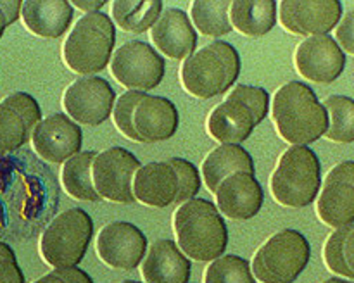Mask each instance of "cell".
<instances>
[{
	"label": "cell",
	"instance_id": "cell-1",
	"mask_svg": "<svg viewBox=\"0 0 354 283\" xmlns=\"http://www.w3.org/2000/svg\"><path fill=\"white\" fill-rule=\"evenodd\" d=\"M272 116L282 140L308 147L330 126V117L324 104L310 85L301 81L286 83L277 90L272 104Z\"/></svg>",
	"mask_w": 354,
	"mask_h": 283
},
{
	"label": "cell",
	"instance_id": "cell-2",
	"mask_svg": "<svg viewBox=\"0 0 354 283\" xmlns=\"http://www.w3.org/2000/svg\"><path fill=\"white\" fill-rule=\"evenodd\" d=\"M173 230L178 247L194 261L213 262L227 251V223L211 200L192 199L180 206L173 214Z\"/></svg>",
	"mask_w": 354,
	"mask_h": 283
},
{
	"label": "cell",
	"instance_id": "cell-3",
	"mask_svg": "<svg viewBox=\"0 0 354 283\" xmlns=\"http://www.w3.org/2000/svg\"><path fill=\"white\" fill-rule=\"evenodd\" d=\"M270 110V95L261 86L235 85L207 117V133L221 145H241Z\"/></svg>",
	"mask_w": 354,
	"mask_h": 283
},
{
	"label": "cell",
	"instance_id": "cell-4",
	"mask_svg": "<svg viewBox=\"0 0 354 283\" xmlns=\"http://www.w3.org/2000/svg\"><path fill=\"white\" fill-rule=\"evenodd\" d=\"M241 75V55L227 41H211L194 52L182 66V85L197 99L223 95Z\"/></svg>",
	"mask_w": 354,
	"mask_h": 283
},
{
	"label": "cell",
	"instance_id": "cell-5",
	"mask_svg": "<svg viewBox=\"0 0 354 283\" xmlns=\"http://www.w3.org/2000/svg\"><path fill=\"white\" fill-rule=\"evenodd\" d=\"M116 45L114 21L104 12H92L76 21L62 45L66 66L78 75H95L113 61Z\"/></svg>",
	"mask_w": 354,
	"mask_h": 283
},
{
	"label": "cell",
	"instance_id": "cell-6",
	"mask_svg": "<svg viewBox=\"0 0 354 283\" xmlns=\"http://www.w3.org/2000/svg\"><path fill=\"white\" fill-rule=\"evenodd\" d=\"M322 188V166L310 147L292 145L279 159L270 178L272 195L280 206L306 207L315 202Z\"/></svg>",
	"mask_w": 354,
	"mask_h": 283
},
{
	"label": "cell",
	"instance_id": "cell-7",
	"mask_svg": "<svg viewBox=\"0 0 354 283\" xmlns=\"http://www.w3.org/2000/svg\"><path fill=\"white\" fill-rule=\"evenodd\" d=\"M93 237V221L86 211L75 207L54 217L40 238V254L54 269L76 268Z\"/></svg>",
	"mask_w": 354,
	"mask_h": 283
},
{
	"label": "cell",
	"instance_id": "cell-8",
	"mask_svg": "<svg viewBox=\"0 0 354 283\" xmlns=\"http://www.w3.org/2000/svg\"><path fill=\"white\" fill-rule=\"evenodd\" d=\"M310 255V242L303 233L282 230L256 251L251 268L261 283H292L306 269Z\"/></svg>",
	"mask_w": 354,
	"mask_h": 283
},
{
	"label": "cell",
	"instance_id": "cell-9",
	"mask_svg": "<svg viewBox=\"0 0 354 283\" xmlns=\"http://www.w3.org/2000/svg\"><path fill=\"white\" fill-rule=\"evenodd\" d=\"M111 72L114 79L128 90L145 92L156 88L165 79L166 62L165 57L145 41H128L114 52Z\"/></svg>",
	"mask_w": 354,
	"mask_h": 283
},
{
	"label": "cell",
	"instance_id": "cell-10",
	"mask_svg": "<svg viewBox=\"0 0 354 283\" xmlns=\"http://www.w3.org/2000/svg\"><path fill=\"white\" fill-rule=\"evenodd\" d=\"M142 168L137 155L123 147H111L97 154L92 168L93 185L100 199L116 204L137 202L133 178Z\"/></svg>",
	"mask_w": 354,
	"mask_h": 283
},
{
	"label": "cell",
	"instance_id": "cell-11",
	"mask_svg": "<svg viewBox=\"0 0 354 283\" xmlns=\"http://www.w3.org/2000/svg\"><path fill=\"white\" fill-rule=\"evenodd\" d=\"M62 106L73 121L88 126H99L109 119L116 106L114 88L99 76H85L66 88Z\"/></svg>",
	"mask_w": 354,
	"mask_h": 283
},
{
	"label": "cell",
	"instance_id": "cell-12",
	"mask_svg": "<svg viewBox=\"0 0 354 283\" xmlns=\"http://www.w3.org/2000/svg\"><path fill=\"white\" fill-rule=\"evenodd\" d=\"M317 214L327 226L346 228L354 223V161L328 171L317 202Z\"/></svg>",
	"mask_w": 354,
	"mask_h": 283
},
{
	"label": "cell",
	"instance_id": "cell-13",
	"mask_svg": "<svg viewBox=\"0 0 354 283\" xmlns=\"http://www.w3.org/2000/svg\"><path fill=\"white\" fill-rule=\"evenodd\" d=\"M342 3L339 0H283L280 23L289 33L299 37H324L339 26Z\"/></svg>",
	"mask_w": 354,
	"mask_h": 283
},
{
	"label": "cell",
	"instance_id": "cell-14",
	"mask_svg": "<svg viewBox=\"0 0 354 283\" xmlns=\"http://www.w3.org/2000/svg\"><path fill=\"white\" fill-rule=\"evenodd\" d=\"M97 254L100 261L114 269L137 268L147 255V238L140 228L127 221L106 224L97 235Z\"/></svg>",
	"mask_w": 354,
	"mask_h": 283
},
{
	"label": "cell",
	"instance_id": "cell-15",
	"mask_svg": "<svg viewBox=\"0 0 354 283\" xmlns=\"http://www.w3.org/2000/svg\"><path fill=\"white\" fill-rule=\"evenodd\" d=\"M41 109L26 92H14L0 102V155L17 150L33 137Z\"/></svg>",
	"mask_w": 354,
	"mask_h": 283
},
{
	"label": "cell",
	"instance_id": "cell-16",
	"mask_svg": "<svg viewBox=\"0 0 354 283\" xmlns=\"http://www.w3.org/2000/svg\"><path fill=\"white\" fill-rule=\"evenodd\" d=\"M294 64L304 79L313 83H334L346 68V55L337 40L328 35L301 41L294 54Z\"/></svg>",
	"mask_w": 354,
	"mask_h": 283
},
{
	"label": "cell",
	"instance_id": "cell-17",
	"mask_svg": "<svg viewBox=\"0 0 354 283\" xmlns=\"http://www.w3.org/2000/svg\"><path fill=\"white\" fill-rule=\"evenodd\" d=\"M31 142L41 159L52 164H61L82 152L83 131L68 114L57 113L40 121Z\"/></svg>",
	"mask_w": 354,
	"mask_h": 283
},
{
	"label": "cell",
	"instance_id": "cell-18",
	"mask_svg": "<svg viewBox=\"0 0 354 283\" xmlns=\"http://www.w3.org/2000/svg\"><path fill=\"white\" fill-rule=\"evenodd\" d=\"M216 195V206L221 214L235 221H245L254 217L265 202V192L254 175L245 171L234 173L220 185Z\"/></svg>",
	"mask_w": 354,
	"mask_h": 283
},
{
	"label": "cell",
	"instance_id": "cell-19",
	"mask_svg": "<svg viewBox=\"0 0 354 283\" xmlns=\"http://www.w3.org/2000/svg\"><path fill=\"white\" fill-rule=\"evenodd\" d=\"M152 43L171 59H187L197 47V33L189 14L178 7L165 9L151 30Z\"/></svg>",
	"mask_w": 354,
	"mask_h": 283
},
{
	"label": "cell",
	"instance_id": "cell-20",
	"mask_svg": "<svg viewBox=\"0 0 354 283\" xmlns=\"http://www.w3.org/2000/svg\"><path fill=\"white\" fill-rule=\"evenodd\" d=\"M133 124L142 144L169 140L178 130V109L171 100L147 93L135 107Z\"/></svg>",
	"mask_w": 354,
	"mask_h": 283
},
{
	"label": "cell",
	"instance_id": "cell-21",
	"mask_svg": "<svg viewBox=\"0 0 354 283\" xmlns=\"http://www.w3.org/2000/svg\"><path fill=\"white\" fill-rule=\"evenodd\" d=\"M192 262L178 244L168 238L154 242L142 262L145 283H189Z\"/></svg>",
	"mask_w": 354,
	"mask_h": 283
},
{
	"label": "cell",
	"instance_id": "cell-22",
	"mask_svg": "<svg viewBox=\"0 0 354 283\" xmlns=\"http://www.w3.org/2000/svg\"><path fill=\"white\" fill-rule=\"evenodd\" d=\"M180 183L175 168L166 162H149L133 178V193L138 202L151 207H168L176 202Z\"/></svg>",
	"mask_w": 354,
	"mask_h": 283
},
{
	"label": "cell",
	"instance_id": "cell-23",
	"mask_svg": "<svg viewBox=\"0 0 354 283\" xmlns=\"http://www.w3.org/2000/svg\"><path fill=\"white\" fill-rule=\"evenodd\" d=\"M21 17L28 31L40 38H59L71 26L75 9L68 0H26Z\"/></svg>",
	"mask_w": 354,
	"mask_h": 283
},
{
	"label": "cell",
	"instance_id": "cell-24",
	"mask_svg": "<svg viewBox=\"0 0 354 283\" xmlns=\"http://www.w3.org/2000/svg\"><path fill=\"white\" fill-rule=\"evenodd\" d=\"M245 171L254 175V161L251 154L241 145H220L203 162V178L213 193L218 192L221 183L234 173Z\"/></svg>",
	"mask_w": 354,
	"mask_h": 283
},
{
	"label": "cell",
	"instance_id": "cell-25",
	"mask_svg": "<svg viewBox=\"0 0 354 283\" xmlns=\"http://www.w3.org/2000/svg\"><path fill=\"white\" fill-rule=\"evenodd\" d=\"M275 0H235L230 7L232 26L245 37H265L277 24Z\"/></svg>",
	"mask_w": 354,
	"mask_h": 283
},
{
	"label": "cell",
	"instance_id": "cell-26",
	"mask_svg": "<svg viewBox=\"0 0 354 283\" xmlns=\"http://www.w3.org/2000/svg\"><path fill=\"white\" fill-rule=\"evenodd\" d=\"M111 12L118 26L128 33L140 35L154 28L165 12V3L161 0H116Z\"/></svg>",
	"mask_w": 354,
	"mask_h": 283
},
{
	"label": "cell",
	"instance_id": "cell-27",
	"mask_svg": "<svg viewBox=\"0 0 354 283\" xmlns=\"http://www.w3.org/2000/svg\"><path fill=\"white\" fill-rule=\"evenodd\" d=\"M95 157L97 154L93 150L80 152V154L73 155L62 166V186H64V190L73 199L85 200V202H97V200H100V195L97 193L95 185H93L92 176Z\"/></svg>",
	"mask_w": 354,
	"mask_h": 283
},
{
	"label": "cell",
	"instance_id": "cell-28",
	"mask_svg": "<svg viewBox=\"0 0 354 283\" xmlns=\"http://www.w3.org/2000/svg\"><path fill=\"white\" fill-rule=\"evenodd\" d=\"M230 7V0H196L190 7L194 28H197L204 37L220 38L228 35L234 30Z\"/></svg>",
	"mask_w": 354,
	"mask_h": 283
},
{
	"label": "cell",
	"instance_id": "cell-29",
	"mask_svg": "<svg viewBox=\"0 0 354 283\" xmlns=\"http://www.w3.org/2000/svg\"><path fill=\"white\" fill-rule=\"evenodd\" d=\"M330 117L327 138L337 144L354 142V100L344 95H332L324 102Z\"/></svg>",
	"mask_w": 354,
	"mask_h": 283
},
{
	"label": "cell",
	"instance_id": "cell-30",
	"mask_svg": "<svg viewBox=\"0 0 354 283\" xmlns=\"http://www.w3.org/2000/svg\"><path fill=\"white\" fill-rule=\"evenodd\" d=\"M204 283H256V278L251 262L241 255L228 254L207 266Z\"/></svg>",
	"mask_w": 354,
	"mask_h": 283
},
{
	"label": "cell",
	"instance_id": "cell-31",
	"mask_svg": "<svg viewBox=\"0 0 354 283\" xmlns=\"http://www.w3.org/2000/svg\"><path fill=\"white\" fill-rule=\"evenodd\" d=\"M145 95H147L145 92L128 90V92H124L123 95L116 100V106H114V110H113L114 124H116V128L120 130V133H123L124 137L130 138V140L140 142V144H142V138L140 135L137 133V130H135L133 113H135V107L138 106V102H140Z\"/></svg>",
	"mask_w": 354,
	"mask_h": 283
},
{
	"label": "cell",
	"instance_id": "cell-32",
	"mask_svg": "<svg viewBox=\"0 0 354 283\" xmlns=\"http://www.w3.org/2000/svg\"><path fill=\"white\" fill-rule=\"evenodd\" d=\"M349 230H351V226L339 228V230H335L327 238L324 247V259L325 264H327V268L332 273H335L339 276H344V278L354 280V275L351 273V269L348 268V262L344 259V240L348 237Z\"/></svg>",
	"mask_w": 354,
	"mask_h": 283
},
{
	"label": "cell",
	"instance_id": "cell-33",
	"mask_svg": "<svg viewBox=\"0 0 354 283\" xmlns=\"http://www.w3.org/2000/svg\"><path fill=\"white\" fill-rule=\"evenodd\" d=\"M169 164L175 168L176 175H178V183H180V190H178V197H176L175 204H185L189 200L196 199V195L199 193L201 190V175L197 171L196 166L192 164L190 161L182 157H171L169 159Z\"/></svg>",
	"mask_w": 354,
	"mask_h": 283
},
{
	"label": "cell",
	"instance_id": "cell-34",
	"mask_svg": "<svg viewBox=\"0 0 354 283\" xmlns=\"http://www.w3.org/2000/svg\"><path fill=\"white\" fill-rule=\"evenodd\" d=\"M33 283H93L88 273H85L80 268H66V269H54L47 273L45 276L38 278Z\"/></svg>",
	"mask_w": 354,
	"mask_h": 283
},
{
	"label": "cell",
	"instance_id": "cell-35",
	"mask_svg": "<svg viewBox=\"0 0 354 283\" xmlns=\"http://www.w3.org/2000/svg\"><path fill=\"white\" fill-rule=\"evenodd\" d=\"M335 38H337V43L341 45V48L354 55V9L344 14L339 26L335 28Z\"/></svg>",
	"mask_w": 354,
	"mask_h": 283
},
{
	"label": "cell",
	"instance_id": "cell-36",
	"mask_svg": "<svg viewBox=\"0 0 354 283\" xmlns=\"http://www.w3.org/2000/svg\"><path fill=\"white\" fill-rule=\"evenodd\" d=\"M0 283H26L17 261H0Z\"/></svg>",
	"mask_w": 354,
	"mask_h": 283
},
{
	"label": "cell",
	"instance_id": "cell-37",
	"mask_svg": "<svg viewBox=\"0 0 354 283\" xmlns=\"http://www.w3.org/2000/svg\"><path fill=\"white\" fill-rule=\"evenodd\" d=\"M344 259L348 262V268L351 269V273L354 275V224L344 240Z\"/></svg>",
	"mask_w": 354,
	"mask_h": 283
},
{
	"label": "cell",
	"instance_id": "cell-38",
	"mask_svg": "<svg viewBox=\"0 0 354 283\" xmlns=\"http://www.w3.org/2000/svg\"><path fill=\"white\" fill-rule=\"evenodd\" d=\"M104 6H106L104 0H90V2H85V0H75V2H73V7H78V9L85 10L86 14L99 12L100 7Z\"/></svg>",
	"mask_w": 354,
	"mask_h": 283
},
{
	"label": "cell",
	"instance_id": "cell-39",
	"mask_svg": "<svg viewBox=\"0 0 354 283\" xmlns=\"http://www.w3.org/2000/svg\"><path fill=\"white\" fill-rule=\"evenodd\" d=\"M0 261H17L16 254L7 244L0 242Z\"/></svg>",
	"mask_w": 354,
	"mask_h": 283
},
{
	"label": "cell",
	"instance_id": "cell-40",
	"mask_svg": "<svg viewBox=\"0 0 354 283\" xmlns=\"http://www.w3.org/2000/svg\"><path fill=\"white\" fill-rule=\"evenodd\" d=\"M10 26V21L7 19L6 12H3V7H2V0H0V38H2L3 31H6V28Z\"/></svg>",
	"mask_w": 354,
	"mask_h": 283
},
{
	"label": "cell",
	"instance_id": "cell-41",
	"mask_svg": "<svg viewBox=\"0 0 354 283\" xmlns=\"http://www.w3.org/2000/svg\"><path fill=\"white\" fill-rule=\"evenodd\" d=\"M322 283H351L348 282V280H342V278H330V280H325V282Z\"/></svg>",
	"mask_w": 354,
	"mask_h": 283
},
{
	"label": "cell",
	"instance_id": "cell-42",
	"mask_svg": "<svg viewBox=\"0 0 354 283\" xmlns=\"http://www.w3.org/2000/svg\"><path fill=\"white\" fill-rule=\"evenodd\" d=\"M121 283H142V282H135V280H124V282Z\"/></svg>",
	"mask_w": 354,
	"mask_h": 283
}]
</instances>
